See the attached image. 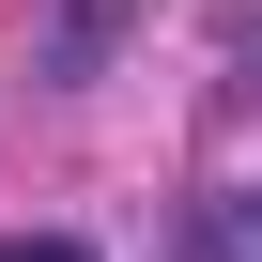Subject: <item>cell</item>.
Returning a JSON list of instances; mask_svg holds the SVG:
<instances>
[{"label": "cell", "instance_id": "cell-1", "mask_svg": "<svg viewBox=\"0 0 262 262\" xmlns=\"http://www.w3.org/2000/svg\"><path fill=\"white\" fill-rule=\"evenodd\" d=\"M0 262H93L77 231H16V247H0Z\"/></svg>", "mask_w": 262, "mask_h": 262}]
</instances>
